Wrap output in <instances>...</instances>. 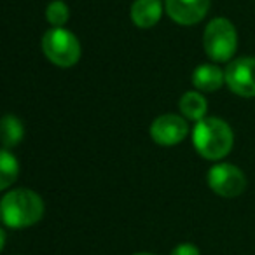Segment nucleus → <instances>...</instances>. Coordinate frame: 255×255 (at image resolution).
<instances>
[{
  "label": "nucleus",
  "instance_id": "f257e3e1",
  "mask_svg": "<svg viewBox=\"0 0 255 255\" xmlns=\"http://www.w3.org/2000/svg\"><path fill=\"white\" fill-rule=\"evenodd\" d=\"M2 222L11 229L35 226L44 217V201L30 189H12L0 201Z\"/></svg>",
  "mask_w": 255,
  "mask_h": 255
},
{
  "label": "nucleus",
  "instance_id": "f03ea898",
  "mask_svg": "<svg viewBox=\"0 0 255 255\" xmlns=\"http://www.w3.org/2000/svg\"><path fill=\"white\" fill-rule=\"evenodd\" d=\"M192 143L201 157L219 161L231 152L234 135L226 121L219 117H205L198 121L192 129Z\"/></svg>",
  "mask_w": 255,
  "mask_h": 255
},
{
  "label": "nucleus",
  "instance_id": "7ed1b4c3",
  "mask_svg": "<svg viewBox=\"0 0 255 255\" xmlns=\"http://www.w3.org/2000/svg\"><path fill=\"white\" fill-rule=\"evenodd\" d=\"M205 53L210 60L222 63L234 56L238 47V32L227 18H215L206 25L203 35Z\"/></svg>",
  "mask_w": 255,
  "mask_h": 255
},
{
  "label": "nucleus",
  "instance_id": "20e7f679",
  "mask_svg": "<svg viewBox=\"0 0 255 255\" xmlns=\"http://www.w3.org/2000/svg\"><path fill=\"white\" fill-rule=\"evenodd\" d=\"M42 51L53 65L70 68L81 60V42L67 28H49L42 37Z\"/></svg>",
  "mask_w": 255,
  "mask_h": 255
},
{
  "label": "nucleus",
  "instance_id": "39448f33",
  "mask_svg": "<svg viewBox=\"0 0 255 255\" xmlns=\"http://www.w3.org/2000/svg\"><path fill=\"white\" fill-rule=\"evenodd\" d=\"M206 182H208V187L222 198H236L247 187L245 173L229 163H219L210 168Z\"/></svg>",
  "mask_w": 255,
  "mask_h": 255
},
{
  "label": "nucleus",
  "instance_id": "423d86ee",
  "mask_svg": "<svg viewBox=\"0 0 255 255\" xmlns=\"http://www.w3.org/2000/svg\"><path fill=\"white\" fill-rule=\"evenodd\" d=\"M226 84L238 96H255V58L243 56L233 60L226 68Z\"/></svg>",
  "mask_w": 255,
  "mask_h": 255
},
{
  "label": "nucleus",
  "instance_id": "0eeeda50",
  "mask_svg": "<svg viewBox=\"0 0 255 255\" xmlns=\"http://www.w3.org/2000/svg\"><path fill=\"white\" fill-rule=\"evenodd\" d=\"M189 126L177 114H163L150 124V136L161 147H173L187 136Z\"/></svg>",
  "mask_w": 255,
  "mask_h": 255
},
{
  "label": "nucleus",
  "instance_id": "6e6552de",
  "mask_svg": "<svg viewBox=\"0 0 255 255\" xmlns=\"http://www.w3.org/2000/svg\"><path fill=\"white\" fill-rule=\"evenodd\" d=\"M210 9V0H164V11L175 23L191 26L199 23Z\"/></svg>",
  "mask_w": 255,
  "mask_h": 255
},
{
  "label": "nucleus",
  "instance_id": "1a4fd4ad",
  "mask_svg": "<svg viewBox=\"0 0 255 255\" xmlns=\"http://www.w3.org/2000/svg\"><path fill=\"white\" fill-rule=\"evenodd\" d=\"M163 2L161 0H135L131 5V21L138 28H152L163 16Z\"/></svg>",
  "mask_w": 255,
  "mask_h": 255
},
{
  "label": "nucleus",
  "instance_id": "9d476101",
  "mask_svg": "<svg viewBox=\"0 0 255 255\" xmlns=\"http://www.w3.org/2000/svg\"><path fill=\"white\" fill-rule=\"evenodd\" d=\"M224 82H226V72L217 67V65H210V63L199 65L192 72V84L199 91L213 93L222 88Z\"/></svg>",
  "mask_w": 255,
  "mask_h": 255
},
{
  "label": "nucleus",
  "instance_id": "9b49d317",
  "mask_svg": "<svg viewBox=\"0 0 255 255\" xmlns=\"http://www.w3.org/2000/svg\"><path fill=\"white\" fill-rule=\"evenodd\" d=\"M180 112L184 117L191 121H201L206 117V110H208V105H206V98L201 95L199 91H187L184 96L180 98Z\"/></svg>",
  "mask_w": 255,
  "mask_h": 255
},
{
  "label": "nucleus",
  "instance_id": "f8f14e48",
  "mask_svg": "<svg viewBox=\"0 0 255 255\" xmlns=\"http://www.w3.org/2000/svg\"><path fill=\"white\" fill-rule=\"evenodd\" d=\"M23 135H25L23 123L16 116L7 114V116L2 119V131H0L4 149H12V147H16L23 140Z\"/></svg>",
  "mask_w": 255,
  "mask_h": 255
},
{
  "label": "nucleus",
  "instance_id": "ddd939ff",
  "mask_svg": "<svg viewBox=\"0 0 255 255\" xmlns=\"http://www.w3.org/2000/svg\"><path fill=\"white\" fill-rule=\"evenodd\" d=\"M18 159L9 152V149H4L0 152V189L11 187V184H14V180L18 178Z\"/></svg>",
  "mask_w": 255,
  "mask_h": 255
},
{
  "label": "nucleus",
  "instance_id": "4468645a",
  "mask_svg": "<svg viewBox=\"0 0 255 255\" xmlns=\"http://www.w3.org/2000/svg\"><path fill=\"white\" fill-rule=\"evenodd\" d=\"M46 18L51 26L61 28L67 25L68 18H70V9L63 0H53L46 9Z\"/></svg>",
  "mask_w": 255,
  "mask_h": 255
},
{
  "label": "nucleus",
  "instance_id": "2eb2a0df",
  "mask_svg": "<svg viewBox=\"0 0 255 255\" xmlns=\"http://www.w3.org/2000/svg\"><path fill=\"white\" fill-rule=\"evenodd\" d=\"M171 255H199V248L191 243H180L173 248Z\"/></svg>",
  "mask_w": 255,
  "mask_h": 255
},
{
  "label": "nucleus",
  "instance_id": "dca6fc26",
  "mask_svg": "<svg viewBox=\"0 0 255 255\" xmlns=\"http://www.w3.org/2000/svg\"><path fill=\"white\" fill-rule=\"evenodd\" d=\"M133 255H156V254H149V252H138V254H133Z\"/></svg>",
  "mask_w": 255,
  "mask_h": 255
}]
</instances>
